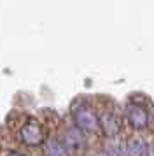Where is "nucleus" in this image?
I'll list each match as a JSON object with an SVG mask.
<instances>
[{
  "instance_id": "nucleus-1",
  "label": "nucleus",
  "mask_w": 154,
  "mask_h": 156,
  "mask_svg": "<svg viewBox=\"0 0 154 156\" xmlns=\"http://www.w3.org/2000/svg\"><path fill=\"white\" fill-rule=\"evenodd\" d=\"M72 116H74V121H75L77 128L82 130V132H95L100 126L98 118L91 111V107L86 105V104H77L74 107V111H72Z\"/></svg>"
},
{
  "instance_id": "nucleus-2",
  "label": "nucleus",
  "mask_w": 154,
  "mask_h": 156,
  "mask_svg": "<svg viewBox=\"0 0 154 156\" xmlns=\"http://www.w3.org/2000/svg\"><path fill=\"white\" fill-rule=\"evenodd\" d=\"M19 139L26 146H30V147H37V146H40L42 142H44V128H42V125L37 119H32L30 118L21 126Z\"/></svg>"
},
{
  "instance_id": "nucleus-3",
  "label": "nucleus",
  "mask_w": 154,
  "mask_h": 156,
  "mask_svg": "<svg viewBox=\"0 0 154 156\" xmlns=\"http://www.w3.org/2000/svg\"><path fill=\"white\" fill-rule=\"evenodd\" d=\"M124 118L128 125H131L135 130H145L151 123V116L147 112V109L138 104H128L124 109Z\"/></svg>"
},
{
  "instance_id": "nucleus-4",
  "label": "nucleus",
  "mask_w": 154,
  "mask_h": 156,
  "mask_svg": "<svg viewBox=\"0 0 154 156\" xmlns=\"http://www.w3.org/2000/svg\"><path fill=\"white\" fill-rule=\"evenodd\" d=\"M98 123L107 137H116L121 132V118L114 111H102L98 114Z\"/></svg>"
},
{
  "instance_id": "nucleus-5",
  "label": "nucleus",
  "mask_w": 154,
  "mask_h": 156,
  "mask_svg": "<svg viewBox=\"0 0 154 156\" xmlns=\"http://www.w3.org/2000/svg\"><path fill=\"white\" fill-rule=\"evenodd\" d=\"M124 151L128 156H149V144L142 137H130L124 142Z\"/></svg>"
},
{
  "instance_id": "nucleus-6",
  "label": "nucleus",
  "mask_w": 154,
  "mask_h": 156,
  "mask_svg": "<svg viewBox=\"0 0 154 156\" xmlns=\"http://www.w3.org/2000/svg\"><path fill=\"white\" fill-rule=\"evenodd\" d=\"M65 146L72 151H82L84 146H86V140L81 135V130L79 128H70L68 132L65 133Z\"/></svg>"
},
{
  "instance_id": "nucleus-7",
  "label": "nucleus",
  "mask_w": 154,
  "mask_h": 156,
  "mask_svg": "<svg viewBox=\"0 0 154 156\" xmlns=\"http://www.w3.org/2000/svg\"><path fill=\"white\" fill-rule=\"evenodd\" d=\"M44 153L46 156H68V147L65 146V142L58 140V139H49L46 142Z\"/></svg>"
},
{
  "instance_id": "nucleus-8",
  "label": "nucleus",
  "mask_w": 154,
  "mask_h": 156,
  "mask_svg": "<svg viewBox=\"0 0 154 156\" xmlns=\"http://www.w3.org/2000/svg\"><path fill=\"white\" fill-rule=\"evenodd\" d=\"M7 156H25V154H21V153H16V151H12V153H9Z\"/></svg>"
}]
</instances>
